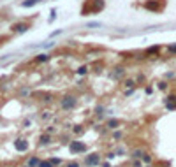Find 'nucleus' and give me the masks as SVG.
Instances as JSON below:
<instances>
[{
  "instance_id": "5",
  "label": "nucleus",
  "mask_w": 176,
  "mask_h": 167,
  "mask_svg": "<svg viewBox=\"0 0 176 167\" xmlns=\"http://www.w3.org/2000/svg\"><path fill=\"white\" fill-rule=\"evenodd\" d=\"M76 72H78V74H86V72H88V67H86V65H81V67H78Z\"/></svg>"
},
{
  "instance_id": "2",
  "label": "nucleus",
  "mask_w": 176,
  "mask_h": 167,
  "mask_svg": "<svg viewBox=\"0 0 176 167\" xmlns=\"http://www.w3.org/2000/svg\"><path fill=\"white\" fill-rule=\"evenodd\" d=\"M48 60H49V55H46V53L37 55V58H35V62H37V63H44V62H48Z\"/></svg>"
},
{
  "instance_id": "1",
  "label": "nucleus",
  "mask_w": 176,
  "mask_h": 167,
  "mask_svg": "<svg viewBox=\"0 0 176 167\" xmlns=\"http://www.w3.org/2000/svg\"><path fill=\"white\" fill-rule=\"evenodd\" d=\"M76 97H72V95H69V97H65L63 100H62V106H63V109H72L74 106H76Z\"/></svg>"
},
{
  "instance_id": "4",
  "label": "nucleus",
  "mask_w": 176,
  "mask_h": 167,
  "mask_svg": "<svg viewBox=\"0 0 176 167\" xmlns=\"http://www.w3.org/2000/svg\"><path fill=\"white\" fill-rule=\"evenodd\" d=\"M39 2H41V0H25L21 5H23V7H33V5L39 4Z\"/></svg>"
},
{
  "instance_id": "6",
  "label": "nucleus",
  "mask_w": 176,
  "mask_h": 167,
  "mask_svg": "<svg viewBox=\"0 0 176 167\" xmlns=\"http://www.w3.org/2000/svg\"><path fill=\"white\" fill-rule=\"evenodd\" d=\"M102 23H99V21H90V23H86V26L88 28H95V26H100Z\"/></svg>"
},
{
  "instance_id": "9",
  "label": "nucleus",
  "mask_w": 176,
  "mask_h": 167,
  "mask_svg": "<svg viewBox=\"0 0 176 167\" xmlns=\"http://www.w3.org/2000/svg\"><path fill=\"white\" fill-rule=\"evenodd\" d=\"M16 148H18V150H25V148H26V143H16Z\"/></svg>"
},
{
  "instance_id": "10",
  "label": "nucleus",
  "mask_w": 176,
  "mask_h": 167,
  "mask_svg": "<svg viewBox=\"0 0 176 167\" xmlns=\"http://www.w3.org/2000/svg\"><path fill=\"white\" fill-rule=\"evenodd\" d=\"M99 162V157H90L88 158V164H97Z\"/></svg>"
},
{
  "instance_id": "3",
  "label": "nucleus",
  "mask_w": 176,
  "mask_h": 167,
  "mask_svg": "<svg viewBox=\"0 0 176 167\" xmlns=\"http://www.w3.org/2000/svg\"><path fill=\"white\" fill-rule=\"evenodd\" d=\"M26 28H28V25H14V32H18V33L26 32Z\"/></svg>"
},
{
  "instance_id": "7",
  "label": "nucleus",
  "mask_w": 176,
  "mask_h": 167,
  "mask_svg": "<svg viewBox=\"0 0 176 167\" xmlns=\"http://www.w3.org/2000/svg\"><path fill=\"white\" fill-rule=\"evenodd\" d=\"M157 53H159V48H157V46H155V48H150V49H148V55H157Z\"/></svg>"
},
{
  "instance_id": "8",
  "label": "nucleus",
  "mask_w": 176,
  "mask_h": 167,
  "mask_svg": "<svg viewBox=\"0 0 176 167\" xmlns=\"http://www.w3.org/2000/svg\"><path fill=\"white\" fill-rule=\"evenodd\" d=\"M167 51L175 55V53H176V44H171V46H167Z\"/></svg>"
},
{
  "instance_id": "11",
  "label": "nucleus",
  "mask_w": 176,
  "mask_h": 167,
  "mask_svg": "<svg viewBox=\"0 0 176 167\" xmlns=\"http://www.w3.org/2000/svg\"><path fill=\"white\" fill-rule=\"evenodd\" d=\"M116 123H118V122H115V120H113V122H109V127H111V129H115V125H116Z\"/></svg>"
}]
</instances>
